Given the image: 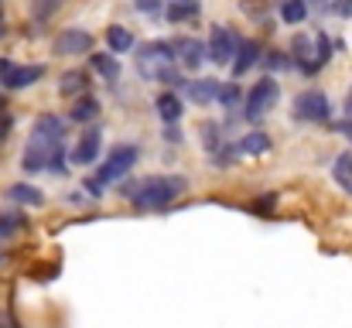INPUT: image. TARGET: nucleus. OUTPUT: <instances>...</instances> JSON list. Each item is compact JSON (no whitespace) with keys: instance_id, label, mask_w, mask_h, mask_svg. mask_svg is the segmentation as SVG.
<instances>
[{"instance_id":"nucleus-1","label":"nucleus","mask_w":352,"mask_h":328,"mask_svg":"<svg viewBox=\"0 0 352 328\" xmlns=\"http://www.w3.org/2000/svg\"><path fill=\"white\" fill-rule=\"evenodd\" d=\"M185 188H188V182L182 175H154V178H144L130 199L137 209H161V206L175 202Z\"/></svg>"},{"instance_id":"nucleus-2","label":"nucleus","mask_w":352,"mask_h":328,"mask_svg":"<svg viewBox=\"0 0 352 328\" xmlns=\"http://www.w3.org/2000/svg\"><path fill=\"white\" fill-rule=\"evenodd\" d=\"M175 62H178V55H175V41H164V38L144 41L140 52H137V72H140L144 79H151V83H157L161 72L171 69Z\"/></svg>"},{"instance_id":"nucleus-3","label":"nucleus","mask_w":352,"mask_h":328,"mask_svg":"<svg viewBox=\"0 0 352 328\" xmlns=\"http://www.w3.org/2000/svg\"><path fill=\"white\" fill-rule=\"evenodd\" d=\"M140 161V147L137 144H117L110 154H107V164L96 171V178L103 182V185H110V182H120L123 175H130V168Z\"/></svg>"},{"instance_id":"nucleus-4","label":"nucleus","mask_w":352,"mask_h":328,"mask_svg":"<svg viewBox=\"0 0 352 328\" xmlns=\"http://www.w3.org/2000/svg\"><path fill=\"white\" fill-rule=\"evenodd\" d=\"M206 48H209V62H216V65H233L236 48H239V34H236V28L233 24H212Z\"/></svg>"},{"instance_id":"nucleus-5","label":"nucleus","mask_w":352,"mask_h":328,"mask_svg":"<svg viewBox=\"0 0 352 328\" xmlns=\"http://www.w3.org/2000/svg\"><path fill=\"white\" fill-rule=\"evenodd\" d=\"M277 100H280V83H277L274 76H263L260 83H253V89H250V93H246V100H243L246 116H250V120L263 116L267 109L277 107Z\"/></svg>"},{"instance_id":"nucleus-6","label":"nucleus","mask_w":352,"mask_h":328,"mask_svg":"<svg viewBox=\"0 0 352 328\" xmlns=\"http://www.w3.org/2000/svg\"><path fill=\"white\" fill-rule=\"evenodd\" d=\"M294 116L305 120V123H325V120L332 116V103H329L325 93H318V89H305V93L294 96Z\"/></svg>"},{"instance_id":"nucleus-7","label":"nucleus","mask_w":352,"mask_h":328,"mask_svg":"<svg viewBox=\"0 0 352 328\" xmlns=\"http://www.w3.org/2000/svg\"><path fill=\"white\" fill-rule=\"evenodd\" d=\"M86 52H93V34L86 28H65V31H58L55 55L72 58V55H86Z\"/></svg>"},{"instance_id":"nucleus-8","label":"nucleus","mask_w":352,"mask_h":328,"mask_svg":"<svg viewBox=\"0 0 352 328\" xmlns=\"http://www.w3.org/2000/svg\"><path fill=\"white\" fill-rule=\"evenodd\" d=\"M175 55H178V65H182V69L195 72V69L209 58V48H206V41H199V38H175Z\"/></svg>"},{"instance_id":"nucleus-9","label":"nucleus","mask_w":352,"mask_h":328,"mask_svg":"<svg viewBox=\"0 0 352 328\" xmlns=\"http://www.w3.org/2000/svg\"><path fill=\"white\" fill-rule=\"evenodd\" d=\"M100 144H103V133L93 127V130H86L82 137H79V144L72 147V154H69V161L72 164H93L96 157H100Z\"/></svg>"},{"instance_id":"nucleus-10","label":"nucleus","mask_w":352,"mask_h":328,"mask_svg":"<svg viewBox=\"0 0 352 328\" xmlns=\"http://www.w3.org/2000/svg\"><path fill=\"white\" fill-rule=\"evenodd\" d=\"M52 147H55V144H45V140L31 137V144L24 147L21 168H24L28 175H38V171H45V168H48V154H52Z\"/></svg>"},{"instance_id":"nucleus-11","label":"nucleus","mask_w":352,"mask_h":328,"mask_svg":"<svg viewBox=\"0 0 352 328\" xmlns=\"http://www.w3.org/2000/svg\"><path fill=\"white\" fill-rule=\"evenodd\" d=\"M41 76H45V65H14V69L0 79V86H3V89H28V86H34Z\"/></svg>"},{"instance_id":"nucleus-12","label":"nucleus","mask_w":352,"mask_h":328,"mask_svg":"<svg viewBox=\"0 0 352 328\" xmlns=\"http://www.w3.org/2000/svg\"><path fill=\"white\" fill-rule=\"evenodd\" d=\"M86 93H89V72L86 69H69L58 79V96L76 100V96H86Z\"/></svg>"},{"instance_id":"nucleus-13","label":"nucleus","mask_w":352,"mask_h":328,"mask_svg":"<svg viewBox=\"0 0 352 328\" xmlns=\"http://www.w3.org/2000/svg\"><path fill=\"white\" fill-rule=\"evenodd\" d=\"M219 79H192V83H185V96L195 103V107H209L216 96H219Z\"/></svg>"},{"instance_id":"nucleus-14","label":"nucleus","mask_w":352,"mask_h":328,"mask_svg":"<svg viewBox=\"0 0 352 328\" xmlns=\"http://www.w3.org/2000/svg\"><path fill=\"white\" fill-rule=\"evenodd\" d=\"M34 137L45 140V144H58L65 137V120H58L55 113H45L34 120Z\"/></svg>"},{"instance_id":"nucleus-15","label":"nucleus","mask_w":352,"mask_h":328,"mask_svg":"<svg viewBox=\"0 0 352 328\" xmlns=\"http://www.w3.org/2000/svg\"><path fill=\"white\" fill-rule=\"evenodd\" d=\"M270 147H274L270 137L260 133V130H250V133H243V137L236 140V154H239V157H260V154H267Z\"/></svg>"},{"instance_id":"nucleus-16","label":"nucleus","mask_w":352,"mask_h":328,"mask_svg":"<svg viewBox=\"0 0 352 328\" xmlns=\"http://www.w3.org/2000/svg\"><path fill=\"white\" fill-rule=\"evenodd\" d=\"M260 52H263V45H260L256 38H250V41H239V48H236V58H233V72H236V76L250 72V65H256V62H260Z\"/></svg>"},{"instance_id":"nucleus-17","label":"nucleus","mask_w":352,"mask_h":328,"mask_svg":"<svg viewBox=\"0 0 352 328\" xmlns=\"http://www.w3.org/2000/svg\"><path fill=\"white\" fill-rule=\"evenodd\" d=\"M89 65H93L107 83H117L120 79V62L113 52H89Z\"/></svg>"},{"instance_id":"nucleus-18","label":"nucleus","mask_w":352,"mask_h":328,"mask_svg":"<svg viewBox=\"0 0 352 328\" xmlns=\"http://www.w3.org/2000/svg\"><path fill=\"white\" fill-rule=\"evenodd\" d=\"M277 14H280V21H284L287 28H294V24H305V21H308L311 7H308L305 0H280V3H277Z\"/></svg>"},{"instance_id":"nucleus-19","label":"nucleus","mask_w":352,"mask_h":328,"mask_svg":"<svg viewBox=\"0 0 352 328\" xmlns=\"http://www.w3.org/2000/svg\"><path fill=\"white\" fill-rule=\"evenodd\" d=\"M7 199L10 202H17V206H45V195H41V188H34V185H10L7 188Z\"/></svg>"},{"instance_id":"nucleus-20","label":"nucleus","mask_w":352,"mask_h":328,"mask_svg":"<svg viewBox=\"0 0 352 328\" xmlns=\"http://www.w3.org/2000/svg\"><path fill=\"white\" fill-rule=\"evenodd\" d=\"M107 45H110V52H113V55L130 52V48H133V34H130V28H123V24H110V28H107Z\"/></svg>"},{"instance_id":"nucleus-21","label":"nucleus","mask_w":352,"mask_h":328,"mask_svg":"<svg viewBox=\"0 0 352 328\" xmlns=\"http://www.w3.org/2000/svg\"><path fill=\"white\" fill-rule=\"evenodd\" d=\"M100 109H103L100 107V100L86 93V96H79V103L72 107L69 120H76V123H89V120H96V116H100Z\"/></svg>"},{"instance_id":"nucleus-22","label":"nucleus","mask_w":352,"mask_h":328,"mask_svg":"<svg viewBox=\"0 0 352 328\" xmlns=\"http://www.w3.org/2000/svg\"><path fill=\"white\" fill-rule=\"evenodd\" d=\"M154 107H157L164 123H178V120H182V100H178L175 93H161V96L154 100Z\"/></svg>"},{"instance_id":"nucleus-23","label":"nucleus","mask_w":352,"mask_h":328,"mask_svg":"<svg viewBox=\"0 0 352 328\" xmlns=\"http://www.w3.org/2000/svg\"><path fill=\"white\" fill-rule=\"evenodd\" d=\"M332 178L339 182L342 192H349L352 195V154H339V157H336V164H332Z\"/></svg>"},{"instance_id":"nucleus-24","label":"nucleus","mask_w":352,"mask_h":328,"mask_svg":"<svg viewBox=\"0 0 352 328\" xmlns=\"http://www.w3.org/2000/svg\"><path fill=\"white\" fill-rule=\"evenodd\" d=\"M199 10H202L199 0H195V3H182V0H175V3L164 7V17L178 24V21H192V17H199Z\"/></svg>"},{"instance_id":"nucleus-25","label":"nucleus","mask_w":352,"mask_h":328,"mask_svg":"<svg viewBox=\"0 0 352 328\" xmlns=\"http://www.w3.org/2000/svg\"><path fill=\"white\" fill-rule=\"evenodd\" d=\"M62 7H65V0H31V17H34L38 24H45V21H52Z\"/></svg>"},{"instance_id":"nucleus-26","label":"nucleus","mask_w":352,"mask_h":328,"mask_svg":"<svg viewBox=\"0 0 352 328\" xmlns=\"http://www.w3.org/2000/svg\"><path fill=\"white\" fill-rule=\"evenodd\" d=\"M21 226H28V219L21 216V212H0V243H7Z\"/></svg>"},{"instance_id":"nucleus-27","label":"nucleus","mask_w":352,"mask_h":328,"mask_svg":"<svg viewBox=\"0 0 352 328\" xmlns=\"http://www.w3.org/2000/svg\"><path fill=\"white\" fill-rule=\"evenodd\" d=\"M332 52H336L332 38H329L325 31H318V34H315V62H318V65H329V62H332Z\"/></svg>"},{"instance_id":"nucleus-28","label":"nucleus","mask_w":352,"mask_h":328,"mask_svg":"<svg viewBox=\"0 0 352 328\" xmlns=\"http://www.w3.org/2000/svg\"><path fill=\"white\" fill-rule=\"evenodd\" d=\"M48 171L52 175H65L69 171V157H65V144L58 140L55 147H52V154H48Z\"/></svg>"},{"instance_id":"nucleus-29","label":"nucleus","mask_w":352,"mask_h":328,"mask_svg":"<svg viewBox=\"0 0 352 328\" xmlns=\"http://www.w3.org/2000/svg\"><path fill=\"white\" fill-rule=\"evenodd\" d=\"M263 65L274 72H284V69H294V55H287V52H267V58H263Z\"/></svg>"},{"instance_id":"nucleus-30","label":"nucleus","mask_w":352,"mask_h":328,"mask_svg":"<svg viewBox=\"0 0 352 328\" xmlns=\"http://www.w3.org/2000/svg\"><path fill=\"white\" fill-rule=\"evenodd\" d=\"M202 147H206L209 154H216V151L223 147V137H219V127H216V123H206V127H202Z\"/></svg>"},{"instance_id":"nucleus-31","label":"nucleus","mask_w":352,"mask_h":328,"mask_svg":"<svg viewBox=\"0 0 352 328\" xmlns=\"http://www.w3.org/2000/svg\"><path fill=\"white\" fill-rule=\"evenodd\" d=\"M216 103L223 109H233L239 103V86L236 83H226V86H219V96H216Z\"/></svg>"},{"instance_id":"nucleus-32","label":"nucleus","mask_w":352,"mask_h":328,"mask_svg":"<svg viewBox=\"0 0 352 328\" xmlns=\"http://www.w3.org/2000/svg\"><path fill=\"white\" fill-rule=\"evenodd\" d=\"M133 10L137 14H164V0H133Z\"/></svg>"},{"instance_id":"nucleus-33","label":"nucleus","mask_w":352,"mask_h":328,"mask_svg":"<svg viewBox=\"0 0 352 328\" xmlns=\"http://www.w3.org/2000/svg\"><path fill=\"white\" fill-rule=\"evenodd\" d=\"M157 83H164L168 89H175V86H182V76H178V72H175V65H171V69H164V72H161V79H157Z\"/></svg>"},{"instance_id":"nucleus-34","label":"nucleus","mask_w":352,"mask_h":328,"mask_svg":"<svg viewBox=\"0 0 352 328\" xmlns=\"http://www.w3.org/2000/svg\"><path fill=\"white\" fill-rule=\"evenodd\" d=\"M336 17H352V0H332V7H329Z\"/></svg>"},{"instance_id":"nucleus-35","label":"nucleus","mask_w":352,"mask_h":328,"mask_svg":"<svg viewBox=\"0 0 352 328\" xmlns=\"http://www.w3.org/2000/svg\"><path fill=\"white\" fill-rule=\"evenodd\" d=\"M164 140H168V144H182V130H178V123H164Z\"/></svg>"},{"instance_id":"nucleus-36","label":"nucleus","mask_w":352,"mask_h":328,"mask_svg":"<svg viewBox=\"0 0 352 328\" xmlns=\"http://www.w3.org/2000/svg\"><path fill=\"white\" fill-rule=\"evenodd\" d=\"M86 192H89L93 199H103V195H107V192H103V182H100V178H89V182H86Z\"/></svg>"},{"instance_id":"nucleus-37","label":"nucleus","mask_w":352,"mask_h":328,"mask_svg":"<svg viewBox=\"0 0 352 328\" xmlns=\"http://www.w3.org/2000/svg\"><path fill=\"white\" fill-rule=\"evenodd\" d=\"M305 3H308L311 10H329V7H332V0H305Z\"/></svg>"},{"instance_id":"nucleus-38","label":"nucleus","mask_w":352,"mask_h":328,"mask_svg":"<svg viewBox=\"0 0 352 328\" xmlns=\"http://www.w3.org/2000/svg\"><path fill=\"white\" fill-rule=\"evenodd\" d=\"M339 130H342V133H346V137L352 140V120H346V123H339Z\"/></svg>"},{"instance_id":"nucleus-39","label":"nucleus","mask_w":352,"mask_h":328,"mask_svg":"<svg viewBox=\"0 0 352 328\" xmlns=\"http://www.w3.org/2000/svg\"><path fill=\"white\" fill-rule=\"evenodd\" d=\"M346 116L352 120V89H349V96H346Z\"/></svg>"},{"instance_id":"nucleus-40","label":"nucleus","mask_w":352,"mask_h":328,"mask_svg":"<svg viewBox=\"0 0 352 328\" xmlns=\"http://www.w3.org/2000/svg\"><path fill=\"white\" fill-rule=\"evenodd\" d=\"M0 38H7V24H3V10H0Z\"/></svg>"},{"instance_id":"nucleus-41","label":"nucleus","mask_w":352,"mask_h":328,"mask_svg":"<svg viewBox=\"0 0 352 328\" xmlns=\"http://www.w3.org/2000/svg\"><path fill=\"white\" fill-rule=\"evenodd\" d=\"M3 133H7V127H0V140H7V137H3Z\"/></svg>"},{"instance_id":"nucleus-42","label":"nucleus","mask_w":352,"mask_h":328,"mask_svg":"<svg viewBox=\"0 0 352 328\" xmlns=\"http://www.w3.org/2000/svg\"><path fill=\"white\" fill-rule=\"evenodd\" d=\"M182 3H195V0H182Z\"/></svg>"}]
</instances>
